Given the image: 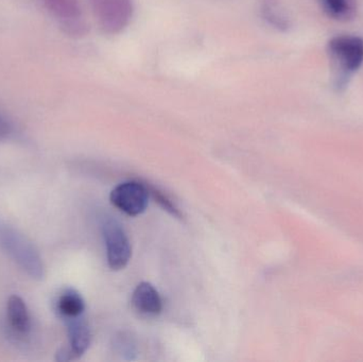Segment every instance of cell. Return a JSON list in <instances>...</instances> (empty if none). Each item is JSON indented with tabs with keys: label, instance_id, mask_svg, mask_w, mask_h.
<instances>
[{
	"label": "cell",
	"instance_id": "6da1fadb",
	"mask_svg": "<svg viewBox=\"0 0 363 362\" xmlns=\"http://www.w3.org/2000/svg\"><path fill=\"white\" fill-rule=\"evenodd\" d=\"M328 52L335 70L336 87L342 89L363 64V40L354 35H338L328 43Z\"/></svg>",
	"mask_w": 363,
	"mask_h": 362
},
{
	"label": "cell",
	"instance_id": "7a4b0ae2",
	"mask_svg": "<svg viewBox=\"0 0 363 362\" xmlns=\"http://www.w3.org/2000/svg\"><path fill=\"white\" fill-rule=\"evenodd\" d=\"M0 247L32 278L42 280L45 267L33 244L12 227L0 222Z\"/></svg>",
	"mask_w": 363,
	"mask_h": 362
},
{
	"label": "cell",
	"instance_id": "3957f363",
	"mask_svg": "<svg viewBox=\"0 0 363 362\" xmlns=\"http://www.w3.org/2000/svg\"><path fill=\"white\" fill-rule=\"evenodd\" d=\"M102 32L117 35L125 31L135 13L133 0H89Z\"/></svg>",
	"mask_w": 363,
	"mask_h": 362
},
{
	"label": "cell",
	"instance_id": "277c9868",
	"mask_svg": "<svg viewBox=\"0 0 363 362\" xmlns=\"http://www.w3.org/2000/svg\"><path fill=\"white\" fill-rule=\"evenodd\" d=\"M45 9L57 19L66 35L74 38L89 34V25L83 15L80 0H42Z\"/></svg>",
	"mask_w": 363,
	"mask_h": 362
},
{
	"label": "cell",
	"instance_id": "5b68a950",
	"mask_svg": "<svg viewBox=\"0 0 363 362\" xmlns=\"http://www.w3.org/2000/svg\"><path fill=\"white\" fill-rule=\"evenodd\" d=\"M102 233L106 242L108 267L114 271L127 267L131 259L132 248L127 233L121 223L115 219H104Z\"/></svg>",
	"mask_w": 363,
	"mask_h": 362
},
{
	"label": "cell",
	"instance_id": "8992f818",
	"mask_svg": "<svg viewBox=\"0 0 363 362\" xmlns=\"http://www.w3.org/2000/svg\"><path fill=\"white\" fill-rule=\"evenodd\" d=\"M149 195L150 191L146 185L138 181H128L113 189L110 199L115 208L129 216L135 217L148 208Z\"/></svg>",
	"mask_w": 363,
	"mask_h": 362
},
{
	"label": "cell",
	"instance_id": "52a82bcc",
	"mask_svg": "<svg viewBox=\"0 0 363 362\" xmlns=\"http://www.w3.org/2000/svg\"><path fill=\"white\" fill-rule=\"evenodd\" d=\"M68 331V348L57 352V361H68L79 358L89 350L91 344V333L84 317L66 321Z\"/></svg>",
	"mask_w": 363,
	"mask_h": 362
},
{
	"label": "cell",
	"instance_id": "ba28073f",
	"mask_svg": "<svg viewBox=\"0 0 363 362\" xmlns=\"http://www.w3.org/2000/svg\"><path fill=\"white\" fill-rule=\"evenodd\" d=\"M132 306L140 316L155 318L163 310V300L153 285L143 282L133 291Z\"/></svg>",
	"mask_w": 363,
	"mask_h": 362
},
{
	"label": "cell",
	"instance_id": "9c48e42d",
	"mask_svg": "<svg viewBox=\"0 0 363 362\" xmlns=\"http://www.w3.org/2000/svg\"><path fill=\"white\" fill-rule=\"evenodd\" d=\"M9 327L18 337H26L31 331V318L25 301L18 295H12L6 304Z\"/></svg>",
	"mask_w": 363,
	"mask_h": 362
},
{
	"label": "cell",
	"instance_id": "30bf717a",
	"mask_svg": "<svg viewBox=\"0 0 363 362\" xmlns=\"http://www.w3.org/2000/svg\"><path fill=\"white\" fill-rule=\"evenodd\" d=\"M57 312L65 321L80 318L85 312V302L82 295L74 289H66L57 299Z\"/></svg>",
	"mask_w": 363,
	"mask_h": 362
},
{
	"label": "cell",
	"instance_id": "8fae6325",
	"mask_svg": "<svg viewBox=\"0 0 363 362\" xmlns=\"http://www.w3.org/2000/svg\"><path fill=\"white\" fill-rule=\"evenodd\" d=\"M322 10L337 21H347L355 16L356 0H318Z\"/></svg>",
	"mask_w": 363,
	"mask_h": 362
},
{
	"label": "cell",
	"instance_id": "7c38bea8",
	"mask_svg": "<svg viewBox=\"0 0 363 362\" xmlns=\"http://www.w3.org/2000/svg\"><path fill=\"white\" fill-rule=\"evenodd\" d=\"M262 16L269 25L277 29L285 31L289 28V21L281 13H279L277 9L273 8L271 4H266L262 8Z\"/></svg>",
	"mask_w": 363,
	"mask_h": 362
},
{
	"label": "cell",
	"instance_id": "4fadbf2b",
	"mask_svg": "<svg viewBox=\"0 0 363 362\" xmlns=\"http://www.w3.org/2000/svg\"><path fill=\"white\" fill-rule=\"evenodd\" d=\"M149 191H150V193H152L153 198L157 200V203H159L164 210L169 212L172 216L181 218L182 214L180 210L177 208L176 204L170 200L168 196H166L165 193H162V191H157V189L153 188V187Z\"/></svg>",
	"mask_w": 363,
	"mask_h": 362
}]
</instances>
